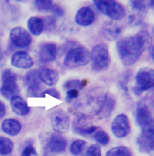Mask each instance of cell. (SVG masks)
Segmentation results:
<instances>
[{
	"mask_svg": "<svg viewBox=\"0 0 154 156\" xmlns=\"http://www.w3.org/2000/svg\"><path fill=\"white\" fill-rule=\"evenodd\" d=\"M151 35L146 31H139L133 37L119 40L117 44V53L125 66H130L139 60L142 53L152 45Z\"/></svg>",
	"mask_w": 154,
	"mask_h": 156,
	"instance_id": "6da1fadb",
	"label": "cell"
},
{
	"mask_svg": "<svg viewBox=\"0 0 154 156\" xmlns=\"http://www.w3.org/2000/svg\"><path fill=\"white\" fill-rule=\"evenodd\" d=\"M108 94L101 88H95L87 91L80 97H77L75 108L81 114L85 115H96L103 109Z\"/></svg>",
	"mask_w": 154,
	"mask_h": 156,
	"instance_id": "7a4b0ae2",
	"label": "cell"
},
{
	"mask_svg": "<svg viewBox=\"0 0 154 156\" xmlns=\"http://www.w3.org/2000/svg\"><path fill=\"white\" fill-rule=\"evenodd\" d=\"M136 119L142 131H153L154 119L152 102L144 99L138 104Z\"/></svg>",
	"mask_w": 154,
	"mask_h": 156,
	"instance_id": "3957f363",
	"label": "cell"
},
{
	"mask_svg": "<svg viewBox=\"0 0 154 156\" xmlns=\"http://www.w3.org/2000/svg\"><path fill=\"white\" fill-rule=\"evenodd\" d=\"M91 61V52L86 47H77L67 53L64 64L69 68H75L86 66Z\"/></svg>",
	"mask_w": 154,
	"mask_h": 156,
	"instance_id": "277c9868",
	"label": "cell"
},
{
	"mask_svg": "<svg viewBox=\"0 0 154 156\" xmlns=\"http://www.w3.org/2000/svg\"><path fill=\"white\" fill-rule=\"evenodd\" d=\"M91 67L95 71H101L108 68L110 56L107 45L104 43L96 45L91 53Z\"/></svg>",
	"mask_w": 154,
	"mask_h": 156,
	"instance_id": "5b68a950",
	"label": "cell"
},
{
	"mask_svg": "<svg viewBox=\"0 0 154 156\" xmlns=\"http://www.w3.org/2000/svg\"><path fill=\"white\" fill-rule=\"evenodd\" d=\"M101 12L109 17L112 20H120L125 18L126 11L124 6L120 3L114 0H96L94 1Z\"/></svg>",
	"mask_w": 154,
	"mask_h": 156,
	"instance_id": "8992f818",
	"label": "cell"
},
{
	"mask_svg": "<svg viewBox=\"0 0 154 156\" xmlns=\"http://www.w3.org/2000/svg\"><path fill=\"white\" fill-rule=\"evenodd\" d=\"M2 85L0 92L7 99H11L19 93L18 85L17 83V76L9 69L4 70L2 76Z\"/></svg>",
	"mask_w": 154,
	"mask_h": 156,
	"instance_id": "52a82bcc",
	"label": "cell"
},
{
	"mask_svg": "<svg viewBox=\"0 0 154 156\" xmlns=\"http://www.w3.org/2000/svg\"><path fill=\"white\" fill-rule=\"evenodd\" d=\"M136 87L134 92L140 94L143 91L152 88L154 86V70L148 67L141 68L136 74Z\"/></svg>",
	"mask_w": 154,
	"mask_h": 156,
	"instance_id": "ba28073f",
	"label": "cell"
},
{
	"mask_svg": "<svg viewBox=\"0 0 154 156\" xmlns=\"http://www.w3.org/2000/svg\"><path fill=\"white\" fill-rule=\"evenodd\" d=\"M51 124L55 132L65 133L68 132L70 126V117L63 110H57L51 114Z\"/></svg>",
	"mask_w": 154,
	"mask_h": 156,
	"instance_id": "9c48e42d",
	"label": "cell"
},
{
	"mask_svg": "<svg viewBox=\"0 0 154 156\" xmlns=\"http://www.w3.org/2000/svg\"><path fill=\"white\" fill-rule=\"evenodd\" d=\"M73 129L76 134L82 136L94 134V133L97 130V127L94 125L89 116L83 114L78 115L74 119Z\"/></svg>",
	"mask_w": 154,
	"mask_h": 156,
	"instance_id": "30bf717a",
	"label": "cell"
},
{
	"mask_svg": "<svg viewBox=\"0 0 154 156\" xmlns=\"http://www.w3.org/2000/svg\"><path fill=\"white\" fill-rule=\"evenodd\" d=\"M147 13V7L145 2L130 1L129 5L128 21L130 24L141 23Z\"/></svg>",
	"mask_w": 154,
	"mask_h": 156,
	"instance_id": "8fae6325",
	"label": "cell"
},
{
	"mask_svg": "<svg viewBox=\"0 0 154 156\" xmlns=\"http://www.w3.org/2000/svg\"><path fill=\"white\" fill-rule=\"evenodd\" d=\"M111 131L118 138H124L130 134L131 125L129 118L125 114H119L113 120Z\"/></svg>",
	"mask_w": 154,
	"mask_h": 156,
	"instance_id": "7c38bea8",
	"label": "cell"
},
{
	"mask_svg": "<svg viewBox=\"0 0 154 156\" xmlns=\"http://www.w3.org/2000/svg\"><path fill=\"white\" fill-rule=\"evenodd\" d=\"M10 39L15 46L26 47L29 46L32 41V38L28 31L20 26L12 28L10 31Z\"/></svg>",
	"mask_w": 154,
	"mask_h": 156,
	"instance_id": "4fadbf2b",
	"label": "cell"
},
{
	"mask_svg": "<svg viewBox=\"0 0 154 156\" xmlns=\"http://www.w3.org/2000/svg\"><path fill=\"white\" fill-rule=\"evenodd\" d=\"M66 147L67 141L65 138L58 133L51 134L47 141L46 147L51 153H62L66 150Z\"/></svg>",
	"mask_w": 154,
	"mask_h": 156,
	"instance_id": "5bb4252c",
	"label": "cell"
},
{
	"mask_svg": "<svg viewBox=\"0 0 154 156\" xmlns=\"http://www.w3.org/2000/svg\"><path fill=\"white\" fill-rule=\"evenodd\" d=\"M38 75L40 80L48 86H54L59 81V73L57 70L49 68L47 66H41L38 70Z\"/></svg>",
	"mask_w": 154,
	"mask_h": 156,
	"instance_id": "9a60e30c",
	"label": "cell"
},
{
	"mask_svg": "<svg viewBox=\"0 0 154 156\" xmlns=\"http://www.w3.org/2000/svg\"><path fill=\"white\" fill-rule=\"evenodd\" d=\"M12 66L23 69H28L33 66V61L30 55L24 51H20L15 53L11 58Z\"/></svg>",
	"mask_w": 154,
	"mask_h": 156,
	"instance_id": "2e32d148",
	"label": "cell"
},
{
	"mask_svg": "<svg viewBox=\"0 0 154 156\" xmlns=\"http://www.w3.org/2000/svg\"><path fill=\"white\" fill-rule=\"evenodd\" d=\"M153 131H142L141 134L137 140L140 150L148 154L153 153Z\"/></svg>",
	"mask_w": 154,
	"mask_h": 156,
	"instance_id": "e0dca14e",
	"label": "cell"
},
{
	"mask_svg": "<svg viewBox=\"0 0 154 156\" xmlns=\"http://www.w3.org/2000/svg\"><path fill=\"white\" fill-rule=\"evenodd\" d=\"M40 80L37 70H31L26 74V82L27 83L28 89V92L29 96L38 97L39 96L40 92Z\"/></svg>",
	"mask_w": 154,
	"mask_h": 156,
	"instance_id": "ac0fdd59",
	"label": "cell"
},
{
	"mask_svg": "<svg viewBox=\"0 0 154 156\" xmlns=\"http://www.w3.org/2000/svg\"><path fill=\"white\" fill-rule=\"evenodd\" d=\"M95 19L94 11L88 7H83L77 10L75 21L81 26H88L92 24Z\"/></svg>",
	"mask_w": 154,
	"mask_h": 156,
	"instance_id": "d6986e66",
	"label": "cell"
},
{
	"mask_svg": "<svg viewBox=\"0 0 154 156\" xmlns=\"http://www.w3.org/2000/svg\"><path fill=\"white\" fill-rule=\"evenodd\" d=\"M57 49L54 43H44L40 47L39 58L42 62H51L56 58Z\"/></svg>",
	"mask_w": 154,
	"mask_h": 156,
	"instance_id": "ffe728a7",
	"label": "cell"
},
{
	"mask_svg": "<svg viewBox=\"0 0 154 156\" xmlns=\"http://www.w3.org/2000/svg\"><path fill=\"white\" fill-rule=\"evenodd\" d=\"M122 28L114 21H107L103 25L102 33L104 37L109 41H113L119 37Z\"/></svg>",
	"mask_w": 154,
	"mask_h": 156,
	"instance_id": "44dd1931",
	"label": "cell"
},
{
	"mask_svg": "<svg viewBox=\"0 0 154 156\" xmlns=\"http://www.w3.org/2000/svg\"><path fill=\"white\" fill-rule=\"evenodd\" d=\"M10 105L13 112L17 115L23 116L27 115L30 111V108L26 100L18 95L12 97L10 99Z\"/></svg>",
	"mask_w": 154,
	"mask_h": 156,
	"instance_id": "7402d4cb",
	"label": "cell"
},
{
	"mask_svg": "<svg viewBox=\"0 0 154 156\" xmlns=\"http://www.w3.org/2000/svg\"><path fill=\"white\" fill-rule=\"evenodd\" d=\"M1 128L5 134L10 136H15L21 131V124L14 119H7L2 123Z\"/></svg>",
	"mask_w": 154,
	"mask_h": 156,
	"instance_id": "603a6c76",
	"label": "cell"
},
{
	"mask_svg": "<svg viewBox=\"0 0 154 156\" xmlns=\"http://www.w3.org/2000/svg\"><path fill=\"white\" fill-rule=\"evenodd\" d=\"M28 27L30 33L34 36H39L43 31L44 28V22L38 17H31L28 20Z\"/></svg>",
	"mask_w": 154,
	"mask_h": 156,
	"instance_id": "cb8c5ba5",
	"label": "cell"
},
{
	"mask_svg": "<svg viewBox=\"0 0 154 156\" xmlns=\"http://www.w3.org/2000/svg\"><path fill=\"white\" fill-rule=\"evenodd\" d=\"M87 149V142L84 140L74 141L70 146V152L75 156H83Z\"/></svg>",
	"mask_w": 154,
	"mask_h": 156,
	"instance_id": "d4e9b609",
	"label": "cell"
},
{
	"mask_svg": "<svg viewBox=\"0 0 154 156\" xmlns=\"http://www.w3.org/2000/svg\"><path fill=\"white\" fill-rule=\"evenodd\" d=\"M14 143L9 138L0 136V155H8L12 153Z\"/></svg>",
	"mask_w": 154,
	"mask_h": 156,
	"instance_id": "484cf974",
	"label": "cell"
},
{
	"mask_svg": "<svg viewBox=\"0 0 154 156\" xmlns=\"http://www.w3.org/2000/svg\"><path fill=\"white\" fill-rule=\"evenodd\" d=\"M106 156H131L130 150L125 146H117L110 149Z\"/></svg>",
	"mask_w": 154,
	"mask_h": 156,
	"instance_id": "4316f807",
	"label": "cell"
},
{
	"mask_svg": "<svg viewBox=\"0 0 154 156\" xmlns=\"http://www.w3.org/2000/svg\"><path fill=\"white\" fill-rule=\"evenodd\" d=\"M93 137L94 140L97 141L98 143L102 144V145H106L109 142V136L108 135L105 131L104 130H96L94 133Z\"/></svg>",
	"mask_w": 154,
	"mask_h": 156,
	"instance_id": "83f0119b",
	"label": "cell"
},
{
	"mask_svg": "<svg viewBox=\"0 0 154 156\" xmlns=\"http://www.w3.org/2000/svg\"><path fill=\"white\" fill-rule=\"evenodd\" d=\"M115 102L113 100V98H110V97L107 96L105 103H104V107L101 113H103L104 117H109L111 115L112 110H113L114 108H115Z\"/></svg>",
	"mask_w": 154,
	"mask_h": 156,
	"instance_id": "f1b7e54d",
	"label": "cell"
},
{
	"mask_svg": "<svg viewBox=\"0 0 154 156\" xmlns=\"http://www.w3.org/2000/svg\"><path fill=\"white\" fill-rule=\"evenodd\" d=\"M35 7L39 11H49L51 10L53 7L52 1H47V0H38L35 1Z\"/></svg>",
	"mask_w": 154,
	"mask_h": 156,
	"instance_id": "f546056e",
	"label": "cell"
},
{
	"mask_svg": "<svg viewBox=\"0 0 154 156\" xmlns=\"http://www.w3.org/2000/svg\"><path fill=\"white\" fill-rule=\"evenodd\" d=\"M85 156H101V150L98 144H94L92 145L89 146L87 147L85 153L84 154Z\"/></svg>",
	"mask_w": 154,
	"mask_h": 156,
	"instance_id": "4dcf8cb0",
	"label": "cell"
},
{
	"mask_svg": "<svg viewBox=\"0 0 154 156\" xmlns=\"http://www.w3.org/2000/svg\"><path fill=\"white\" fill-rule=\"evenodd\" d=\"M82 82L80 80H70V81H66L64 83V89H82Z\"/></svg>",
	"mask_w": 154,
	"mask_h": 156,
	"instance_id": "1f68e13d",
	"label": "cell"
},
{
	"mask_svg": "<svg viewBox=\"0 0 154 156\" xmlns=\"http://www.w3.org/2000/svg\"><path fill=\"white\" fill-rule=\"evenodd\" d=\"M79 96L78 89H72L68 90L66 94V101L67 102H71L74 99L77 98Z\"/></svg>",
	"mask_w": 154,
	"mask_h": 156,
	"instance_id": "d6a6232c",
	"label": "cell"
},
{
	"mask_svg": "<svg viewBox=\"0 0 154 156\" xmlns=\"http://www.w3.org/2000/svg\"><path fill=\"white\" fill-rule=\"evenodd\" d=\"M20 156H39L36 150L32 146H28L25 148Z\"/></svg>",
	"mask_w": 154,
	"mask_h": 156,
	"instance_id": "836d02e7",
	"label": "cell"
},
{
	"mask_svg": "<svg viewBox=\"0 0 154 156\" xmlns=\"http://www.w3.org/2000/svg\"><path fill=\"white\" fill-rule=\"evenodd\" d=\"M47 94L51 95V96L54 97V98H56V99H60V93L56 89H49L47 90H46L45 92H43V94L41 95V97H44V94Z\"/></svg>",
	"mask_w": 154,
	"mask_h": 156,
	"instance_id": "e575fe53",
	"label": "cell"
},
{
	"mask_svg": "<svg viewBox=\"0 0 154 156\" xmlns=\"http://www.w3.org/2000/svg\"><path fill=\"white\" fill-rule=\"evenodd\" d=\"M51 11H52L53 12H54L56 15H57V16H62V15L64 14V11L62 10V9L56 5H53Z\"/></svg>",
	"mask_w": 154,
	"mask_h": 156,
	"instance_id": "d590c367",
	"label": "cell"
},
{
	"mask_svg": "<svg viewBox=\"0 0 154 156\" xmlns=\"http://www.w3.org/2000/svg\"><path fill=\"white\" fill-rule=\"evenodd\" d=\"M6 113V107L2 102L0 101V119L2 118Z\"/></svg>",
	"mask_w": 154,
	"mask_h": 156,
	"instance_id": "8d00e7d4",
	"label": "cell"
}]
</instances>
